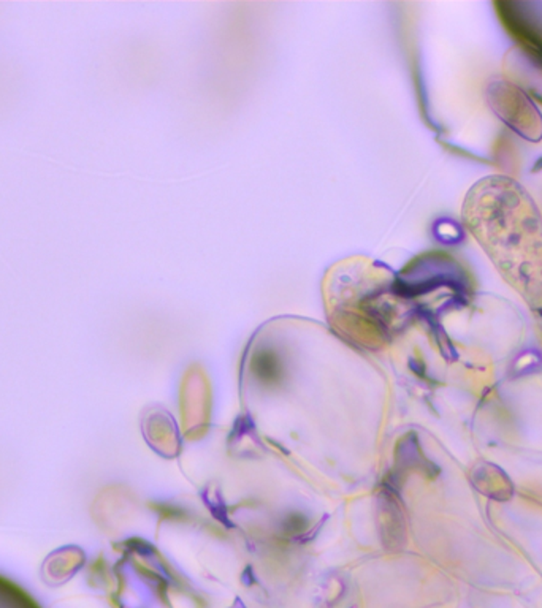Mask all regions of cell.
<instances>
[{
	"label": "cell",
	"instance_id": "1",
	"mask_svg": "<svg viewBox=\"0 0 542 608\" xmlns=\"http://www.w3.org/2000/svg\"><path fill=\"white\" fill-rule=\"evenodd\" d=\"M503 276L542 312V222L507 179H487L466 200V222Z\"/></svg>",
	"mask_w": 542,
	"mask_h": 608
},
{
	"label": "cell",
	"instance_id": "2",
	"mask_svg": "<svg viewBox=\"0 0 542 608\" xmlns=\"http://www.w3.org/2000/svg\"><path fill=\"white\" fill-rule=\"evenodd\" d=\"M254 371L257 378H261L263 382H276L281 378V366L278 363L275 355L270 352L257 354L254 360Z\"/></svg>",
	"mask_w": 542,
	"mask_h": 608
}]
</instances>
